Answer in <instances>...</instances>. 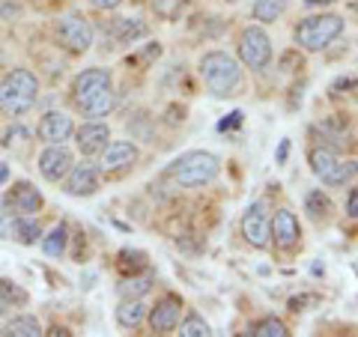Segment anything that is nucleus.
Returning a JSON list of instances; mask_svg holds the SVG:
<instances>
[{"label": "nucleus", "mask_w": 358, "mask_h": 337, "mask_svg": "<svg viewBox=\"0 0 358 337\" xmlns=\"http://www.w3.org/2000/svg\"><path fill=\"white\" fill-rule=\"evenodd\" d=\"M72 102L84 117H105L114 108V89H110L108 69H84L72 81Z\"/></svg>", "instance_id": "1"}, {"label": "nucleus", "mask_w": 358, "mask_h": 337, "mask_svg": "<svg viewBox=\"0 0 358 337\" xmlns=\"http://www.w3.org/2000/svg\"><path fill=\"white\" fill-rule=\"evenodd\" d=\"M200 75H203V84L209 87L212 96L218 99H227V96H236L242 89V69L239 63L224 51H209L203 63H200Z\"/></svg>", "instance_id": "2"}, {"label": "nucleus", "mask_w": 358, "mask_h": 337, "mask_svg": "<svg viewBox=\"0 0 358 337\" xmlns=\"http://www.w3.org/2000/svg\"><path fill=\"white\" fill-rule=\"evenodd\" d=\"M39 78L30 69H13L0 81V110L9 117H18L36 105Z\"/></svg>", "instance_id": "3"}, {"label": "nucleus", "mask_w": 358, "mask_h": 337, "mask_svg": "<svg viewBox=\"0 0 358 337\" xmlns=\"http://www.w3.org/2000/svg\"><path fill=\"white\" fill-rule=\"evenodd\" d=\"M218 171H221V162L215 155L197 150V152L179 155V159L167 167V176L182 188H200V185H209L212 179L218 176Z\"/></svg>", "instance_id": "4"}, {"label": "nucleus", "mask_w": 358, "mask_h": 337, "mask_svg": "<svg viewBox=\"0 0 358 337\" xmlns=\"http://www.w3.org/2000/svg\"><path fill=\"white\" fill-rule=\"evenodd\" d=\"M308 162H310V171L331 188L346 185L358 173V164L355 162H343L331 147H313L310 155H308Z\"/></svg>", "instance_id": "5"}, {"label": "nucleus", "mask_w": 358, "mask_h": 337, "mask_svg": "<svg viewBox=\"0 0 358 337\" xmlns=\"http://www.w3.org/2000/svg\"><path fill=\"white\" fill-rule=\"evenodd\" d=\"M343 33V18L338 15H313L296 27V42L305 51H322Z\"/></svg>", "instance_id": "6"}, {"label": "nucleus", "mask_w": 358, "mask_h": 337, "mask_svg": "<svg viewBox=\"0 0 358 337\" xmlns=\"http://www.w3.org/2000/svg\"><path fill=\"white\" fill-rule=\"evenodd\" d=\"M239 57L248 69L260 72L272 60V39L263 27H245L242 36H239Z\"/></svg>", "instance_id": "7"}, {"label": "nucleus", "mask_w": 358, "mask_h": 337, "mask_svg": "<svg viewBox=\"0 0 358 337\" xmlns=\"http://www.w3.org/2000/svg\"><path fill=\"white\" fill-rule=\"evenodd\" d=\"M57 39L66 51L72 54H84L90 51V45H93V27H90V21L84 15H63L57 21Z\"/></svg>", "instance_id": "8"}, {"label": "nucleus", "mask_w": 358, "mask_h": 337, "mask_svg": "<svg viewBox=\"0 0 358 337\" xmlns=\"http://www.w3.org/2000/svg\"><path fill=\"white\" fill-rule=\"evenodd\" d=\"M242 236H245V242H248L251 248H266L268 245V236H272V218H268L263 200H257V203H251L248 209H245Z\"/></svg>", "instance_id": "9"}, {"label": "nucleus", "mask_w": 358, "mask_h": 337, "mask_svg": "<svg viewBox=\"0 0 358 337\" xmlns=\"http://www.w3.org/2000/svg\"><path fill=\"white\" fill-rule=\"evenodd\" d=\"M72 164H75L72 152L66 150L63 143H48V150L39 155V173L48 179V182H60V179H66Z\"/></svg>", "instance_id": "10"}, {"label": "nucleus", "mask_w": 358, "mask_h": 337, "mask_svg": "<svg viewBox=\"0 0 358 337\" xmlns=\"http://www.w3.org/2000/svg\"><path fill=\"white\" fill-rule=\"evenodd\" d=\"M99 191V171L96 164L81 162V164H72L69 173H66V194L72 197H90Z\"/></svg>", "instance_id": "11"}, {"label": "nucleus", "mask_w": 358, "mask_h": 337, "mask_svg": "<svg viewBox=\"0 0 358 337\" xmlns=\"http://www.w3.org/2000/svg\"><path fill=\"white\" fill-rule=\"evenodd\" d=\"M36 134L45 143H66L75 134V122L69 114H63V110H48V114L39 120Z\"/></svg>", "instance_id": "12"}, {"label": "nucleus", "mask_w": 358, "mask_h": 337, "mask_svg": "<svg viewBox=\"0 0 358 337\" xmlns=\"http://www.w3.org/2000/svg\"><path fill=\"white\" fill-rule=\"evenodd\" d=\"M179 313H182V299L179 296H164L159 305L150 310V329L155 334H171L179 325Z\"/></svg>", "instance_id": "13"}, {"label": "nucleus", "mask_w": 358, "mask_h": 337, "mask_svg": "<svg viewBox=\"0 0 358 337\" xmlns=\"http://www.w3.org/2000/svg\"><path fill=\"white\" fill-rule=\"evenodd\" d=\"M272 236H275V245L281 251H293L296 245L301 242V227H299V218L293 215L289 209H281L272 221Z\"/></svg>", "instance_id": "14"}, {"label": "nucleus", "mask_w": 358, "mask_h": 337, "mask_svg": "<svg viewBox=\"0 0 358 337\" xmlns=\"http://www.w3.org/2000/svg\"><path fill=\"white\" fill-rule=\"evenodd\" d=\"M138 162V147L129 141H114L102 150V171L105 173H120Z\"/></svg>", "instance_id": "15"}, {"label": "nucleus", "mask_w": 358, "mask_h": 337, "mask_svg": "<svg viewBox=\"0 0 358 337\" xmlns=\"http://www.w3.org/2000/svg\"><path fill=\"white\" fill-rule=\"evenodd\" d=\"M3 203L13 209L15 215H36V212L42 209V194L30 182H15Z\"/></svg>", "instance_id": "16"}, {"label": "nucleus", "mask_w": 358, "mask_h": 337, "mask_svg": "<svg viewBox=\"0 0 358 337\" xmlns=\"http://www.w3.org/2000/svg\"><path fill=\"white\" fill-rule=\"evenodd\" d=\"M75 138H78V150H81L84 155H99L108 147L110 129L105 126V122H87V126L78 129Z\"/></svg>", "instance_id": "17"}, {"label": "nucleus", "mask_w": 358, "mask_h": 337, "mask_svg": "<svg viewBox=\"0 0 358 337\" xmlns=\"http://www.w3.org/2000/svg\"><path fill=\"white\" fill-rule=\"evenodd\" d=\"M147 33H150V27L143 24L141 18H117L114 21V36L122 45H134L138 39L147 36Z\"/></svg>", "instance_id": "18"}, {"label": "nucleus", "mask_w": 358, "mask_h": 337, "mask_svg": "<svg viewBox=\"0 0 358 337\" xmlns=\"http://www.w3.org/2000/svg\"><path fill=\"white\" fill-rule=\"evenodd\" d=\"M143 320H147V308H143L141 299H126L117 308V322L122 325V329H138Z\"/></svg>", "instance_id": "19"}, {"label": "nucleus", "mask_w": 358, "mask_h": 337, "mask_svg": "<svg viewBox=\"0 0 358 337\" xmlns=\"http://www.w3.org/2000/svg\"><path fill=\"white\" fill-rule=\"evenodd\" d=\"M39 236H42V230H39V221H33V215H15L13 239H18L21 245H36Z\"/></svg>", "instance_id": "20"}, {"label": "nucleus", "mask_w": 358, "mask_h": 337, "mask_svg": "<svg viewBox=\"0 0 358 337\" xmlns=\"http://www.w3.org/2000/svg\"><path fill=\"white\" fill-rule=\"evenodd\" d=\"M289 0H254V18L263 21V24H272V21H278L284 15Z\"/></svg>", "instance_id": "21"}, {"label": "nucleus", "mask_w": 358, "mask_h": 337, "mask_svg": "<svg viewBox=\"0 0 358 337\" xmlns=\"http://www.w3.org/2000/svg\"><path fill=\"white\" fill-rule=\"evenodd\" d=\"M66 242H69V230H66V224H57L48 236H42V248L48 257H63L66 254Z\"/></svg>", "instance_id": "22"}, {"label": "nucleus", "mask_w": 358, "mask_h": 337, "mask_svg": "<svg viewBox=\"0 0 358 337\" xmlns=\"http://www.w3.org/2000/svg\"><path fill=\"white\" fill-rule=\"evenodd\" d=\"M3 334H9V337H39L42 334V325H39L36 317H15L3 329Z\"/></svg>", "instance_id": "23"}, {"label": "nucleus", "mask_w": 358, "mask_h": 337, "mask_svg": "<svg viewBox=\"0 0 358 337\" xmlns=\"http://www.w3.org/2000/svg\"><path fill=\"white\" fill-rule=\"evenodd\" d=\"M248 334H254V337H287V334H289V329H287V325H284L281 320L266 317V320H260V322H254Z\"/></svg>", "instance_id": "24"}, {"label": "nucleus", "mask_w": 358, "mask_h": 337, "mask_svg": "<svg viewBox=\"0 0 358 337\" xmlns=\"http://www.w3.org/2000/svg\"><path fill=\"white\" fill-rule=\"evenodd\" d=\"M305 212L313 218V221H320V218H329V212H331V203H329V197L322 194V191H310V194L305 197Z\"/></svg>", "instance_id": "25"}, {"label": "nucleus", "mask_w": 358, "mask_h": 337, "mask_svg": "<svg viewBox=\"0 0 358 337\" xmlns=\"http://www.w3.org/2000/svg\"><path fill=\"white\" fill-rule=\"evenodd\" d=\"M150 287H152V275H143V278H129L126 275V284H120V293L122 296H131V299H141L143 293H150Z\"/></svg>", "instance_id": "26"}, {"label": "nucleus", "mask_w": 358, "mask_h": 337, "mask_svg": "<svg viewBox=\"0 0 358 337\" xmlns=\"http://www.w3.org/2000/svg\"><path fill=\"white\" fill-rule=\"evenodd\" d=\"M0 305H27V293L21 289L18 284H13V280H0Z\"/></svg>", "instance_id": "27"}, {"label": "nucleus", "mask_w": 358, "mask_h": 337, "mask_svg": "<svg viewBox=\"0 0 358 337\" xmlns=\"http://www.w3.org/2000/svg\"><path fill=\"white\" fill-rule=\"evenodd\" d=\"M120 272L122 275H138L141 272V268H147V257H143L141 251H120Z\"/></svg>", "instance_id": "28"}, {"label": "nucleus", "mask_w": 358, "mask_h": 337, "mask_svg": "<svg viewBox=\"0 0 358 337\" xmlns=\"http://www.w3.org/2000/svg\"><path fill=\"white\" fill-rule=\"evenodd\" d=\"M152 9H155V15H162L167 21H176L185 9V0H152Z\"/></svg>", "instance_id": "29"}, {"label": "nucleus", "mask_w": 358, "mask_h": 337, "mask_svg": "<svg viewBox=\"0 0 358 337\" xmlns=\"http://www.w3.org/2000/svg\"><path fill=\"white\" fill-rule=\"evenodd\" d=\"M179 334L182 337H209L212 331H209V325H206L203 317H188L182 325H179Z\"/></svg>", "instance_id": "30"}, {"label": "nucleus", "mask_w": 358, "mask_h": 337, "mask_svg": "<svg viewBox=\"0 0 358 337\" xmlns=\"http://www.w3.org/2000/svg\"><path fill=\"white\" fill-rule=\"evenodd\" d=\"M13 227H15V212L6 203H0V239H13Z\"/></svg>", "instance_id": "31"}, {"label": "nucleus", "mask_w": 358, "mask_h": 337, "mask_svg": "<svg viewBox=\"0 0 358 337\" xmlns=\"http://www.w3.org/2000/svg\"><path fill=\"white\" fill-rule=\"evenodd\" d=\"M346 215L358 218V185L350 191V197H346Z\"/></svg>", "instance_id": "32"}, {"label": "nucleus", "mask_w": 358, "mask_h": 337, "mask_svg": "<svg viewBox=\"0 0 358 337\" xmlns=\"http://www.w3.org/2000/svg\"><path fill=\"white\" fill-rule=\"evenodd\" d=\"M239 122H242V110H233V114H230V120H221V131H227L230 126H239Z\"/></svg>", "instance_id": "33"}, {"label": "nucleus", "mask_w": 358, "mask_h": 337, "mask_svg": "<svg viewBox=\"0 0 358 337\" xmlns=\"http://www.w3.org/2000/svg\"><path fill=\"white\" fill-rule=\"evenodd\" d=\"M90 3H96L99 9H117L122 0H90Z\"/></svg>", "instance_id": "34"}, {"label": "nucleus", "mask_w": 358, "mask_h": 337, "mask_svg": "<svg viewBox=\"0 0 358 337\" xmlns=\"http://www.w3.org/2000/svg\"><path fill=\"white\" fill-rule=\"evenodd\" d=\"M289 155V141H281V147H278V164H284Z\"/></svg>", "instance_id": "35"}, {"label": "nucleus", "mask_w": 358, "mask_h": 337, "mask_svg": "<svg viewBox=\"0 0 358 337\" xmlns=\"http://www.w3.org/2000/svg\"><path fill=\"white\" fill-rule=\"evenodd\" d=\"M6 179H9V164H3V162H0V185H3Z\"/></svg>", "instance_id": "36"}, {"label": "nucleus", "mask_w": 358, "mask_h": 337, "mask_svg": "<svg viewBox=\"0 0 358 337\" xmlns=\"http://www.w3.org/2000/svg\"><path fill=\"white\" fill-rule=\"evenodd\" d=\"M48 334H54V337H60V334H63V337H69V331H66V329H51Z\"/></svg>", "instance_id": "37"}, {"label": "nucleus", "mask_w": 358, "mask_h": 337, "mask_svg": "<svg viewBox=\"0 0 358 337\" xmlns=\"http://www.w3.org/2000/svg\"><path fill=\"white\" fill-rule=\"evenodd\" d=\"M320 3H334V0H308V6H320Z\"/></svg>", "instance_id": "38"}]
</instances>
